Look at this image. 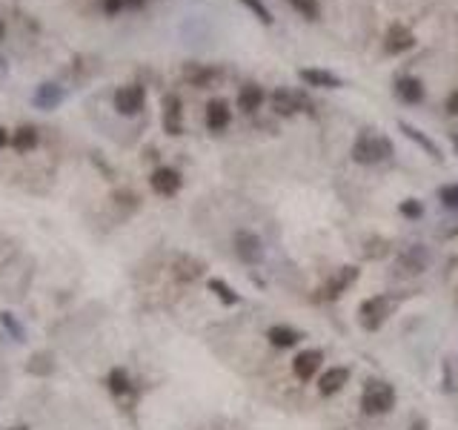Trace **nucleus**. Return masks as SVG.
<instances>
[{
	"instance_id": "nucleus-33",
	"label": "nucleus",
	"mask_w": 458,
	"mask_h": 430,
	"mask_svg": "<svg viewBox=\"0 0 458 430\" xmlns=\"http://www.w3.org/2000/svg\"><path fill=\"white\" fill-rule=\"evenodd\" d=\"M123 6H127V0H106L103 4V9H106V15H117Z\"/></svg>"
},
{
	"instance_id": "nucleus-12",
	"label": "nucleus",
	"mask_w": 458,
	"mask_h": 430,
	"mask_svg": "<svg viewBox=\"0 0 458 430\" xmlns=\"http://www.w3.org/2000/svg\"><path fill=\"white\" fill-rule=\"evenodd\" d=\"M321 362H324V353H321V350H304V353H298V356L293 359V373H295L301 381H307V379H312V376L318 373Z\"/></svg>"
},
{
	"instance_id": "nucleus-38",
	"label": "nucleus",
	"mask_w": 458,
	"mask_h": 430,
	"mask_svg": "<svg viewBox=\"0 0 458 430\" xmlns=\"http://www.w3.org/2000/svg\"><path fill=\"white\" fill-rule=\"evenodd\" d=\"M144 0H127V6H141Z\"/></svg>"
},
{
	"instance_id": "nucleus-27",
	"label": "nucleus",
	"mask_w": 458,
	"mask_h": 430,
	"mask_svg": "<svg viewBox=\"0 0 458 430\" xmlns=\"http://www.w3.org/2000/svg\"><path fill=\"white\" fill-rule=\"evenodd\" d=\"M241 4H243V6L249 9V12H253V15H255V18H258V20L264 23V26H272V23H275L272 12H269V9L264 6V0H241Z\"/></svg>"
},
{
	"instance_id": "nucleus-23",
	"label": "nucleus",
	"mask_w": 458,
	"mask_h": 430,
	"mask_svg": "<svg viewBox=\"0 0 458 430\" xmlns=\"http://www.w3.org/2000/svg\"><path fill=\"white\" fill-rule=\"evenodd\" d=\"M201 273H203V264L198 262V258L181 255L175 262V278L178 281H195V278H201Z\"/></svg>"
},
{
	"instance_id": "nucleus-9",
	"label": "nucleus",
	"mask_w": 458,
	"mask_h": 430,
	"mask_svg": "<svg viewBox=\"0 0 458 430\" xmlns=\"http://www.w3.org/2000/svg\"><path fill=\"white\" fill-rule=\"evenodd\" d=\"M163 129L170 135L184 133V104L178 95H166L163 98Z\"/></svg>"
},
{
	"instance_id": "nucleus-25",
	"label": "nucleus",
	"mask_w": 458,
	"mask_h": 430,
	"mask_svg": "<svg viewBox=\"0 0 458 430\" xmlns=\"http://www.w3.org/2000/svg\"><path fill=\"white\" fill-rule=\"evenodd\" d=\"M12 147L23 155V152H32L37 147V129L34 126H20L18 133L12 135Z\"/></svg>"
},
{
	"instance_id": "nucleus-15",
	"label": "nucleus",
	"mask_w": 458,
	"mask_h": 430,
	"mask_svg": "<svg viewBox=\"0 0 458 430\" xmlns=\"http://www.w3.org/2000/svg\"><path fill=\"white\" fill-rule=\"evenodd\" d=\"M347 381H350V370L347 367H329L321 376V381H318V391H321V396H336Z\"/></svg>"
},
{
	"instance_id": "nucleus-1",
	"label": "nucleus",
	"mask_w": 458,
	"mask_h": 430,
	"mask_svg": "<svg viewBox=\"0 0 458 430\" xmlns=\"http://www.w3.org/2000/svg\"><path fill=\"white\" fill-rule=\"evenodd\" d=\"M393 155V147L384 135H376V133H361L352 144V161L355 164H364V166H372V164H381Z\"/></svg>"
},
{
	"instance_id": "nucleus-41",
	"label": "nucleus",
	"mask_w": 458,
	"mask_h": 430,
	"mask_svg": "<svg viewBox=\"0 0 458 430\" xmlns=\"http://www.w3.org/2000/svg\"><path fill=\"white\" fill-rule=\"evenodd\" d=\"M452 147H455V152H458V135H452Z\"/></svg>"
},
{
	"instance_id": "nucleus-36",
	"label": "nucleus",
	"mask_w": 458,
	"mask_h": 430,
	"mask_svg": "<svg viewBox=\"0 0 458 430\" xmlns=\"http://www.w3.org/2000/svg\"><path fill=\"white\" fill-rule=\"evenodd\" d=\"M412 430H427V422H421V419L412 422Z\"/></svg>"
},
{
	"instance_id": "nucleus-31",
	"label": "nucleus",
	"mask_w": 458,
	"mask_h": 430,
	"mask_svg": "<svg viewBox=\"0 0 458 430\" xmlns=\"http://www.w3.org/2000/svg\"><path fill=\"white\" fill-rule=\"evenodd\" d=\"M0 324H4L12 336H15V341H23V327L15 321V316L12 313H0Z\"/></svg>"
},
{
	"instance_id": "nucleus-20",
	"label": "nucleus",
	"mask_w": 458,
	"mask_h": 430,
	"mask_svg": "<svg viewBox=\"0 0 458 430\" xmlns=\"http://www.w3.org/2000/svg\"><path fill=\"white\" fill-rule=\"evenodd\" d=\"M109 391H112L115 399H132V396H135V387H132L127 370L115 367V370L109 373Z\"/></svg>"
},
{
	"instance_id": "nucleus-24",
	"label": "nucleus",
	"mask_w": 458,
	"mask_h": 430,
	"mask_svg": "<svg viewBox=\"0 0 458 430\" xmlns=\"http://www.w3.org/2000/svg\"><path fill=\"white\" fill-rule=\"evenodd\" d=\"M26 370H29L32 376H40V379H46V376L55 370V359H52V353H46V350H40V353H32V359L26 362Z\"/></svg>"
},
{
	"instance_id": "nucleus-14",
	"label": "nucleus",
	"mask_w": 458,
	"mask_h": 430,
	"mask_svg": "<svg viewBox=\"0 0 458 430\" xmlns=\"http://www.w3.org/2000/svg\"><path fill=\"white\" fill-rule=\"evenodd\" d=\"M298 78L307 86H318V90H338L341 86V78L326 69H298Z\"/></svg>"
},
{
	"instance_id": "nucleus-10",
	"label": "nucleus",
	"mask_w": 458,
	"mask_h": 430,
	"mask_svg": "<svg viewBox=\"0 0 458 430\" xmlns=\"http://www.w3.org/2000/svg\"><path fill=\"white\" fill-rule=\"evenodd\" d=\"M63 98H66V92L61 90L58 83H40L37 90H34V106L37 109H46V112H52V109H58L61 104H63Z\"/></svg>"
},
{
	"instance_id": "nucleus-19",
	"label": "nucleus",
	"mask_w": 458,
	"mask_h": 430,
	"mask_svg": "<svg viewBox=\"0 0 458 430\" xmlns=\"http://www.w3.org/2000/svg\"><path fill=\"white\" fill-rule=\"evenodd\" d=\"M267 338H269V344L272 348H295V344L304 338L298 330H293V327H286V324H275V327H269V333H267Z\"/></svg>"
},
{
	"instance_id": "nucleus-8",
	"label": "nucleus",
	"mask_w": 458,
	"mask_h": 430,
	"mask_svg": "<svg viewBox=\"0 0 458 430\" xmlns=\"http://www.w3.org/2000/svg\"><path fill=\"white\" fill-rule=\"evenodd\" d=\"M412 47H415V35L404 23H393L387 29V35H384V49H387V55H401V52H407Z\"/></svg>"
},
{
	"instance_id": "nucleus-16",
	"label": "nucleus",
	"mask_w": 458,
	"mask_h": 430,
	"mask_svg": "<svg viewBox=\"0 0 458 430\" xmlns=\"http://www.w3.org/2000/svg\"><path fill=\"white\" fill-rule=\"evenodd\" d=\"M395 95L404 101V104H421L424 101V83L419 78H398L395 80Z\"/></svg>"
},
{
	"instance_id": "nucleus-4",
	"label": "nucleus",
	"mask_w": 458,
	"mask_h": 430,
	"mask_svg": "<svg viewBox=\"0 0 458 430\" xmlns=\"http://www.w3.org/2000/svg\"><path fill=\"white\" fill-rule=\"evenodd\" d=\"M232 244H235V255L241 258L243 264H261V258H264V241L255 235V233H249V230H238L235 233V238H232Z\"/></svg>"
},
{
	"instance_id": "nucleus-40",
	"label": "nucleus",
	"mask_w": 458,
	"mask_h": 430,
	"mask_svg": "<svg viewBox=\"0 0 458 430\" xmlns=\"http://www.w3.org/2000/svg\"><path fill=\"white\" fill-rule=\"evenodd\" d=\"M6 35V26H4V20H0V37H4Z\"/></svg>"
},
{
	"instance_id": "nucleus-17",
	"label": "nucleus",
	"mask_w": 458,
	"mask_h": 430,
	"mask_svg": "<svg viewBox=\"0 0 458 430\" xmlns=\"http://www.w3.org/2000/svg\"><path fill=\"white\" fill-rule=\"evenodd\" d=\"M229 121H232V112H229L227 101H210V104H206V126H210L212 133L227 129Z\"/></svg>"
},
{
	"instance_id": "nucleus-2",
	"label": "nucleus",
	"mask_w": 458,
	"mask_h": 430,
	"mask_svg": "<svg viewBox=\"0 0 458 430\" xmlns=\"http://www.w3.org/2000/svg\"><path fill=\"white\" fill-rule=\"evenodd\" d=\"M393 405H395V391H393V384L379 381V379L367 381L364 393H361V410H364L367 416H384V413L393 410Z\"/></svg>"
},
{
	"instance_id": "nucleus-39",
	"label": "nucleus",
	"mask_w": 458,
	"mask_h": 430,
	"mask_svg": "<svg viewBox=\"0 0 458 430\" xmlns=\"http://www.w3.org/2000/svg\"><path fill=\"white\" fill-rule=\"evenodd\" d=\"M9 430H29L26 424H15V427H9Z\"/></svg>"
},
{
	"instance_id": "nucleus-18",
	"label": "nucleus",
	"mask_w": 458,
	"mask_h": 430,
	"mask_svg": "<svg viewBox=\"0 0 458 430\" xmlns=\"http://www.w3.org/2000/svg\"><path fill=\"white\" fill-rule=\"evenodd\" d=\"M261 104H264V90H261V86H255V83L241 86V92H238V109L241 112L253 115V112L261 109Z\"/></svg>"
},
{
	"instance_id": "nucleus-34",
	"label": "nucleus",
	"mask_w": 458,
	"mask_h": 430,
	"mask_svg": "<svg viewBox=\"0 0 458 430\" xmlns=\"http://www.w3.org/2000/svg\"><path fill=\"white\" fill-rule=\"evenodd\" d=\"M447 112H450V115H458V90L447 98Z\"/></svg>"
},
{
	"instance_id": "nucleus-6",
	"label": "nucleus",
	"mask_w": 458,
	"mask_h": 430,
	"mask_svg": "<svg viewBox=\"0 0 458 430\" xmlns=\"http://www.w3.org/2000/svg\"><path fill=\"white\" fill-rule=\"evenodd\" d=\"M395 267H398V276H419L430 267V252L424 247H409L398 255Z\"/></svg>"
},
{
	"instance_id": "nucleus-11",
	"label": "nucleus",
	"mask_w": 458,
	"mask_h": 430,
	"mask_svg": "<svg viewBox=\"0 0 458 430\" xmlns=\"http://www.w3.org/2000/svg\"><path fill=\"white\" fill-rule=\"evenodd\" d=\"M269 101H272V109H275L278 115H295L298 109L307 106V101H304L298 92H293V90H275Z\"/></svg>"
},
{
	"instance_id": "nucleus-29",
	"label": "nucleus",
	"mask_w": 458,
	"mask_h": 430,
	"mask_svg": "<svg viewBox=\"0 0 458 430\" xmlns=\"http://www.w3.org/2000/svg\"><path fill=\"white\" fill-rule=\"evenodd\" d=\"M210 290H212V293H215V295L224 301V305H238V301H241V298H238V293H232V290H229V287H227L221 278H212V281H210Z\"/></svg>"
},
{
	"instance_id": "nucleus-22",
	"label": "nucleus",
	"mask_w": 458,
	"mask_h": 430,
	"mask_svg": "<svg viewBox=\"0 0 458 430\" xmlns=\"http://www.w3.org/2000/svg\"><path fill=\"white\" fill-rule=\"evenodd\" d=\"M398 129H401V133H404L409 141L419 144L424 152H430L433 158H441V149H438V147H435V144H433V141H430V138L421 133V129H415V126H412V123H407V121H401V123H398Z\"/></svg>"
},
{
	"instance_id": "nucleus-21",
	"label": "nucleus",
	"mask_w": 458,
	"mask_h": 430,
	"mask_svg": "<svg viewBox=\"0 0 458 430\" xmlns=\"http://www.w3.org/2000/svg\"><path fill=\"white\" fill-rule=\"evenodd\" d=\"M361 252H364L367 262H381V258H387L393 252V244L387 238H381V235H372V238L364 241V250Z\"/></svg>"
},
{
	"instance_id": "nucleus-7",
	"label": "nucleus",
	"mask_w": 458,
	"mask_h": 430,
	"mask_svg": "<svg viewBox=\"0 0 458 430\" xmlns=\"http://www.w3.org/2000/svg\"><path fill=\"white\" fill-rule=\"evenodd\" d=\"M149 184H152V190L158 192V195H175L178 190H181V172L178 169H172V166H158L155 172H152V178H149Z\"/></svg>"
},
{
	"instance_id": "nucleus-35",
	"label": "nucleus",
	"mask_w": 458,
	"mask_h": 430,
	"mask_svg": "<svg viewBox=\"0 0 458 430\" xmlns=\"http://www.w3.org/2000/svg\"><path fill=\"white\" fill-rule=\"evenodd\" d=\"M9 141H12V138H9V133H6V129H4V126H0V149H4V147H6Z\"/></svg>"
},
{
	"instance_id": "nucleus-5",
	"label": "nucleus",
	"mask_w": 458,
	"mask_h": 430,
	"mask_svg": "<svg viewBox=\"0 0 458 430\" xmlns=\"http://www.w3.org/2000/svg\"><path fill=\"white\" fill-rule=\"evenodd\" d=\"M144 101H146V92H144V86H138V83L120 86V90L115 92V98H112V104H115V109L120 115H138Z\"/></svg>"
},
{
	"instance_id": "nucleus-26",
	"label": "nucleus",
	"mask_w": 458,
	"mask_h": 430,
	"mask_svg": "<svg viewBox=\"0 0 458 430\" xmlns=\"http://www.w3.org/2000/svg\"><path fill=\"white\" fill-rule=\"evenodd\" d=\"M184 78H186L189 83H195V86H206V83L215 78V69L201 66V63H186V66H184Z\"/></svg>"
},
{
	"instance_id": "nucleus-13",
	"label": "nucleus",
	"mask_w": 458,
	"mask_h": 430,
	"mask_svg": "<svg viewBox=\"0 0 458 430\" xmlns=\"http://www.w3.org/2000/svg\"><path fill=\"white\" fill-rule=\"evenodd\" d=\"M358 278V267H341V270H336V276H332L326 284H324V298H338L352 281Z\"/></svg>"
},
{
	"instance_id": "nucleus-30",
	"label": "nucleus",
	"mask_w": 458,
	"mask_h": 430,
	"mask_svg": "<svg viewBox=\"0 0 458 430\" xmlns=\"http://www.w3.org/2000/svg\"><path fill=\"white\" fill-rule=\"evenodd\" d=\"M438 198H441L444 207L458 209V184H447V187H441V190H438Z\"/></svg>"
},
{
	"instance_id": "nucleus-32",
	"label": "nucleus",
	"mask_w": 458,
	"mask_h": 430,
	"mask_svg": "<svg viewBox=\"0 0 458 430\" xmlns=\"http://www.w3.org/2000/svg\"><path fill=\"white\" fill-rule=\"evenodd\" d=\"M421 212H424V207L415 201V198H407L401 204V215H407V219H421Z\"/></svg>"
},
{
	"instance_id": "nucleus-28",
	"label": "nucleus",
	"mask_w": 458,
	"mask_h": 430,
	"mask_svg": "<svg viewBox=\"0 0 458 430\" xmlns=\"http://www.w3.org/2000/svg\"><path fill=\"white\" fill-rule=\"evenodd\" d=\"M289 4L295 6V12H301L307 20H318L321 18V6L318 0H289Z\"/></svg>"
},
{
	"instance_id": "nucleus-3",
	"label": "nucleus",
	"mask_w": 458,
	"mask_h": 430,
	"mask_svg": "<svg viewBox=\"0 0 458 430\" xmlns=\"http://www.w3.org/2000/svg\"><path fill=\"white\" fill-rule=\"evenodd\" d=\"M395 310V298L390 295H372L367 298L364 305L358 307V319H361V327L364 330H379Z\"/></svg>"
},
{
	"instance_id": "nucleus-37",
	"label": "nucleus",
	"mask_w": 458,
	"mask_h": 430,
	"mask_svg": "<svg viewBox=\"0 0 458 430\" xmlns=\"http://www.w3.org/2000/svg\"><path fill=\"white\" fill-rule=\"evenodd\" d=\"M4 75H6V61L0 58V78H4Z\"/></svg>"
}]
</instances>
